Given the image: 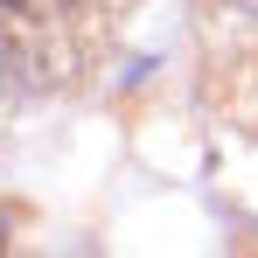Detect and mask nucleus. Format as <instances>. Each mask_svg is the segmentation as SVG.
Wrapping results in <instances>:
<instances>
[{
    "mask_svg": "<svg viewBox=\"0 0 258 258\" xmlns=\"http://www.w3.org/2000/svg\"><path fill=\"white\" fill-rule=\"evenodd\" d=\"M244 105L258 112V63H244Z\"/></svg>",
    "mask_w": 258,
    "mask_h": 258,
    "instance_id": "nucleus-2",
    "label": "nucleus"
},
{
    "mask_svg": "<svg viewBox=\"0 0 258 258\" xmlns=\"http://www.w3.org/2000/svg\"><path fill=\"white\" fill-rule=\"evenodd\" d=\"M119 0H0V84L7 98L70 91L112 42Z\"/></svg>",
    "mask_w": 258,
    "mask_h": 258,
    "instance_id": "nucleus-1",
    "label": "nucleus"
},
{
    "mask_svg": "<svg viewBox=\"0 0 258 258\" xmlns=\"http://www.w3.org/2000/svg\"><path fill=\"white\" fill-rule=\"evenodd\" d=\"M7 237H14V216H7V210H0V251H7Z\"/></svg>",
    "mask_w": 258,
    "mask_h": 258,
    "instance_id": "nucleus-3",
    "label": "nucleus"
}]
</instances>
